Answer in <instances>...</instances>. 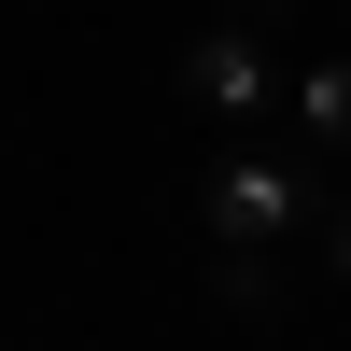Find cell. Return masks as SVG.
Masks as SVG:
<instances>
[{
  "instance_id": "obj_1",
  "label": "cell",
  "mask_w": 351,
  "mask_h": 351,
  "mask_svg": "<svg viewBox=\"0 0 351 351\" xmlns=\"http://www.w3.org/2000/svg\"><path fill=\"white\" fill-rule=\"evenodd\" d=\"M309 211H324V183L295 155H211L197 169V239L211 253H295Z\"/></svg>"
},
{
  "instance_id": "obj_2",
  "label": "cell",
  "mask_w": 351,
  "mask_h": 351,
  "mask_svg": "<svg viewBox=\"0 0 351 351\" xmlns=\"http://www.w3.org/2000/svg\"><path fill=\"white\" fill-rule=\"evenodd\" d=\"M281 84H295V71H267V43H253V28H197V43H183V112L253 127V112H281Z\"/></svg>"
},
{
  "instance_id": "obj_3",
  "label": "cell",
  "mask_w": 351,
  "mask_h": 351,
  "mask_svg": "<svg viewBox=\"0 0 351 351\" xmlns=\"http://www.w3.org/2000/svg\"><path fill=\"white\" fill-rule=\"evenodd\" d=\"M211 309L239 337H281L295 324V281H281V253H211Z\"/></svg>"
},
{
  "instance_id": "obj_4",
  "label": "cell",
  "mask_w": 351,
  "mask_h": 351,
  "mask_svg": "<svg viewBox=\"0 0 351 351\" xmlns=\"http://www.w3.org/2000/svg\"><path fill=\"white\" fill-rule=\"evenodd\" d=\"M281 112H295L309 155H351V56H309V71L281 84Z\"/></svg>"
},
{
  "instance_id": "obj_5",
  "label": "cell",
  "mask_w": 351,
  "mask_h": 351,
  "mask_svg": "<svg viewBox=\"0 0 351 351\" xmlns=\"http://www.w3.org/2000/svg\"><path fill=\"white\" fill-rule=\"evenodd\" d=\"M309 253H324V281H351V197H324V211H309Z\"/></svg>"
},
{
  "instance_id": "obj_6",
  "label": "cell",
  "mask_w": 351,
  "mask_h": 351,
  "mask_svg": "<svg viewBox=\"0 0 351 351\" xmlns=\"http://www.w3.org/2000/svg\"><path fill=\"white\" fill-rule=\"evenodd\" d=\"M281 14H295V0H239V28H281Z\"/></svg>"
}]
</instances>
